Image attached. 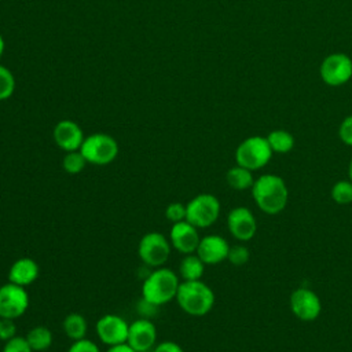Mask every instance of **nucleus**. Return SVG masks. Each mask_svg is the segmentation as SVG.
Returning a JSON list of instances; mask_svg holds the SVG:
<instances>
[{"label": "nucleus", "instance_id": "1", "mask_svg": "<svg viewBox=\"0 0 352 352\" xmlns=\"http://www.w3.org/2000/svg\"><path fill=\"white\" fill-rule=\"evenodd\" d=\"M252 197L261 212L267 214H278L287 205L289 190L286 182L280 176L267 173L254 179Z\"/></svg>", "mask_w": 352, "mask_h": 352}, {"label": "nucleus", "instance_id": "2", "mask_svg": "<svg viewBox=\"0 0 352 352\" xmlns=\"http://www.w3.org/2000/svg\"><path fill=\"white\" fill-rule=\"evenodd\" d=\"M179 275L166 267H158L148 272L142 283V298L155 307L168 304L176 297L179 285Z\"/></svg>", "mask_w": 352, "mask_h": 352}, {"label": "nucleus", "instance_id": "3", "mask_svg": "<svg viewBox=\"0 0 352 352\" xmlns=\"http://www.w3.org/2000/svg\"><path fill=\"white\" fill-rule=\"evenodd\" d=\"M175 300L187 315L199 318L212 311L214 305V293L201 279L182 280Z\"/></svg>", "mask_w": 352, "mask_h": 352}, {"label": "nucleus", "instance_id": "4", "mask_svg": "<svg viewBox=\"0 0 352 352\" xmlns=\"http://www.w3.org/2000/svg\"><path fill=\"white\" fill-rule=\"evenodd\" d=\"M118 143L117 140L103 132H96L89 136H85L80 151L84 155L88 164L94 165H109L118 155Z\"/></svg>", "mask_w": 352, "mask_h": 352}, {"label": "nucleus", "instance_id": "5", "mask_svg": "<svg viewBox=\"0 0 352 352\" xmlns=\"http://www.w3.org/2000/svg\"><path fill=\"white\" fill-rule=\"evenodd\" d=\"M272 153L267 138L258 135L249 136L238 144L235 150V161L236 165L249 170H257L270 162Z\"/></svg>", "mask_w": 352, "mask_h": 352}, {"label": "nucleus", "instance_id": "6", "mask_svg": "<svg viewBox=\"0 0 352 352\" xmlns=\"http://www.w3.org/2000/svg\"><path fill=\"white\" fill-rule=\"evenodd\" d=\"M220 201L209 192H202L186 204V220L199 228H208L220 216Z\"/></svg>", "mask_w": 352, "mask_h": 352}, {"label": "nucleus", "instance_id": "7", "mask_svg": "<svg viewBox=\"0 0 352 352\" xmlns=\"http://www.w3.org/2000/svg\"><path fill=\"white\" fill-rule=\"evenodd\" d=\"M172 245L169 238L161 232H146L138 243V254L142 263L150 268L162 267L170 256Z\"/></svg>", "mask_w": 352, "mask_h": 352}, {"label": "nucleus", "instance_id": "8", "mask_svg": "<svg viewBox=\"0 0 352 352\" xmlns=\"http://www.w3.org/2000/svg\"><path fill=\"white\" fill-rule=\"evenodd\" d=\"M29 308V294L25 287L7 282L0 286V318L18 319Z\"/></svg>", "mask_w": 352, "mask_h": 352}, {"label": "nucleus", "instance_id": "9", "mask_svg": "<svg viewBox=\"0 0 352 352\" xmlns=\"http://www.w3.org/2000/svg\"><path fill=\"white\" fill-rule=\"evenodd\" d=\"M320 77L331 87L348 82L352 77V59L340 52L326 56L320 65Z\"/></svg>", "mask_w": 352, "mask_h": 352}, {"label": "nucleus", "instance_id": "10", "mask_svg": "<svg viewBox=\"0 0 352 352\" xmlns=\"http://www.w3.org/2000/svg\"><path fill=\"white\" fill-rule=\"evenodd\" d=\"M98 338L107 346L124 344L128 340L129 323L120 315L106 314L96 322Z\"/></svg>", "mask_w": 352, "mask_h": 352}, {"label": "nucleus", "instance_id": "11", "mask_svg": "<svg viewBox=\"0 0 352 352\" xmlns=\"http://www.w3.org/2000/svg\"><path fill=\"white\" fill-rule=\"evenodd\" d=\"M290 309L300 320L311 322L320 315L322 302L314 290L308 287H298L290 294Z\"/></svg>", "mask_w": 352, "mask_h": 352}, {"label": "nucleus", "instance_id": "12", "mask_svg": "<svg viewBox=\"0 0 352 352\" xmlns=\"http://www.w3.org/2000/svg\"><path fill=\"white\" fill-rule=\"evenodd\" d=\"M227 227L235 239L248 242L256 235L257 221L249 208L236 206L227 214Z\"/></svg>", "mask_w": 352, "mask_h": 352}, {"label": "nucleus", "instance_id": "13", "mask_svg": "<svg viewBox=\"0 0 352 352\" xmlns=\"http://www.w3.org/2000/svg\"><path fill=\"white\" fill-rule=\"evenodd\" d=\"M126 344L136 352L151 351L157 344V329L148 318H139L129 323Z\"/></svg>", "mask_w": 352, "mask_h": 352}, {"label": "nucleus", "instance_id": "14", "mask_svg": "<svg viewBox=\"0 0 352 352\" xmlns=\"http://www.w3.org/2000/svg\"><path fill=\"white\" fill-rule=\"evenodd\" d=\"M199 239L198 228L187 220L173 223L169 230V242L172 248L182 254L195 253Z\"/></svg>", "mask_w": 352, "mask_h": 352}, {"label": "nucleus", "instance_id": "15", "mask_svg": "<svg viewBox=\"0 0 352 352\" xmlns=\"http://www.w3.org/2000/svg\"><path fill=\"white\" fill-rule=\"evenodd\" d=\"M228 250L230 245L223 236L210 234L199 239L195 253L205 263V265H214L227 260Z\"/></svg>", "mask_w": 352, "mask_h": 352}, {"label": "nucleus", "instance_id": "16", "mask_svg": "<svg viewBox=\"0 0 352 352\" xmlns=\"http://www.w3.org/2000/svg\"><path fill=\"white\" fill-rule=\"evenodd\" d=\"M54 140L65 153L80 150L85 136L81 126L72 120H62L54 128Z\"/></svg>", "mask_w": 352, "mask_h": 352}, {"label": "nucleus", "instance_id": "17", "mask_svg": "<svg viewBox=\"0 0 352 352\" xmlns=\"http://www.w3.org/2000/svg\"><path fill=\"white\" fill-rule=\"evenodd\" d=\"M40 275V267L36 260L30 257H21L15 260L8 270V282L26 287L37 280Z\"/></svg>", "mask_w": 352, "mask_h": 352}, {"label": "nucleus", "instance_id": "18", "mask_svg": "<svg viewBox=\"0 0 352 352\" xmlns=\"http://www.w3.org/2000/svg\"><path fill=\"white\" fill-rule=\"evenodd\" d=\"M205 271V263L197 253L184 254L179 264V276L183 280H199Z\"/></svg>", "mask_w": 352, "mask_h": 352}, {"label": "nucleus", "instance_id": "19", "mask_svg": "<svg viewBox=\"0 0 352 352\" xmlns=\"http://www.w3.org/2000/svg\"><path fill=\"white\" fill-rule=\"evenodd\" d=\"M63 331L66 334L67 338H70L72 341H77L81 338H85L87 331H88V323L87 319L78 314V312H72L67 314L63 319L62 323Z\"/></svg>", "mask_w": 352, "mask_h": 352}, {"label": "nucleus", "instance_id": "20", "mask_svg": "<svg viewBox=\"0 0 352 352\" xmlns=\"http://www.w3.org/2000/svg\"><path fill=\"white\" fill-rule=\"evenodd\" d=\"M226 182L231 188L242 191V190L252 188V186L254 183V177H253L252 170H249L241 165H235L227 170Z\"/></svg>", "mask_w": 352, "mask_h": 352}, {"label": "nucleus", "instance_id": "21", "mask_svg": "<svg viewBox=\"0 0 352 352\" xmlns=\"http://www.w3.org/2000/svg\"><path fill=\"white\" fill-rule=\"evenodd\" d=\"M34 352H44L52 344V331L45 326H34L25 336Z\"/></svg>", "mask_w": 352, "mask_h": 352}, {"label": "nucleus", "instance_id": "22", "mask_svg": "<svg viewBox=\"0 0 352 352\" xmlns=\"http://www.w3.org/2000/svg\"><path fill=\"white\" fill-rule=\"evenodd\" d=\"M267 140L271 150L278 154H286L292 151V148L294 147L293 135L285 129H275L270 132L267 136Z\"/></svg>", "mask_w": 352, "mask_h": 352}, {"label": "nucleus", "instance_id": "23", "mask_svg": "<svg viewBox=\"0 0 352 352\" xmlns=\"http://www.w3.org/2000/svg\"><path fill=\"white\" fill-rule=\"evenodd\" d=\"M88 162L85 161V158L80 150L67 151L62 160V166H63L65 172L69 175H78L80 172H82V169L85 168Z\"/></svg>", "mask_w": 352, "mask_h": 352}, {"label": "nucleus", "instance_id": "24", "mask_svg": "<svg viewBox=\"0 0 352 352\" xmlns=\"http://www.w3.org/2000/svg\"><path fill=\"white\" fill-rule=\"evenodd\" d=\"M331 198L338 205H348L352 202V182L348 180H338L331 187Z\"/></svg>", "mask_w": 352, "mask_h": 352}, {"label": "nucleus", "instance_id": "25", "mask_svg": "<svg viewBox=\"0 0 352 352\" xmlns=\"http://www.w3.org/2000/svg\"><path fill=\"white\" fill-rule=\"evenodd\" d=\"M15 91V78L12 73L0 65V100H7Z\"/></svg>", "mask_w": 352, "mask_h": 352}, {"label": "nucleus", "instance_id": "26", "mask_svg": "<svg viewBox=\"0 0 352 352\" xmlns=\"http://www.w3.org/2000/svg\"><path fill=\"white\" fill-rule=\"evenodd\" d=\"M250 258V252L246 246L243 245H234V246H230V250H228V256H227V260L232 264V265H243L249 261Z\"/></svg>", "mask_w": 352, "mask_h": 352}, {"label": "nucleus", "instance_id": "27", "mask_svg": "<svg viewBox=\"0 0 352 352\" xmlns=\"http://www.w3.org/2000/svg\"><path fill=\"white\" fill-rule=\"evenodd\" d=\"M1 352H34V351L30 348V345L25 337L15 336L14 338L4 342Z\"/></svg>", "mask_w": 352, "mask_h": 352}, {"label": "nucleus", "instance_id": "28", "mask_svg": "<svg viewBox=\"0 0 352 352\" xmlns=\"http://www.w3.org/2000/svg\"><path fill=\"white\" fill-rule=\"evenodd\" d=\"M165 217L172 224L186 220V205L180 202H172L165 208Z\"/></svg>", "mask_w": 352, "mask_h": 352}, {"label": "nucleus", "instance_id": "29", "mask_svg": "<svg viewBox=\"0 0 352 352\" xmlns=\"http://www.w3.org/2000/svg\"><path fill=\"white\" fill-rule=\"evenodd\" d=\"M16 336V324L14 319L0 318V341L6 342Z\"/></svg>", "mask_w": 352, "mask_h": 352}, {"label": "nucleus", "instance_id": "30", "mask_svg": "<svg viewBox=\"0 0 352 352\" xmlns=\"http://www.w3.org/2000/svg\"><path fill=\"white\" fill-rule=\"evenodd\" d=\"M67 352H100V349L94 341L88 338H81V340L73 341Z\"/></svg>", "mask_w": 352, "mask_h": 352}, {"label": "nucleus", "instance_id": "31", "mask_svg": "<svg viewBox=\"0 0 352 352\" xmlns=\"http://www.w3.org/2000/svg\"><path fill=\"white\" fill-rule=\"evenodd\" d=\"M338 136L342 143H345L346 146H352V116L344 118L338 129Z\"/></svg>", "mask_w": 352, "mask_h": 352}, {"label": "nucleus", "instance_id": "32", "mask_svg": "<svg viewBox=\"0 0 352 352\" xmlns=\"http://www.w3.org/2000/svg\"><path fill=\"white\" fill-rule=\"evenodd\" d=\"M153 352H184L183 348L175 341H162L155 344Z\"/></svg>", "mask_w": 352, "mask_h": 352}, {"label": "nucleus", "instance_id": "33", "mask_svg": "<svg viewBox=\"0 0 352 352\" xmlns=\"http://www.w3.org/2000/svg\"><path fill=\"white\" fill-rule=\"evenodd\" d=\"M106 352H136V351L132 346H129L126 342H124V344L109 346Z\"/></svg>", "mask_w": 352, "mask_h": 352}, {"label": "nucleus", "instance_id": "34", "mask_svg": "<svg viewBox=\"0 0 352 352\" xmlns=\"http://www.w3.org/2000/svg\"><path fill=\"white\" fill-rule=\"evenodd\" d=\"M4 48H6V43H4V38H3V36L0 34V58H1L3 52H4Z\"/></svg>", "mask_w": 352, "mask_h": 352}, {"label": "nucleus", "instance_id": "35", "mask_svg": "<svg viewBox=\"0 0 352 352\" xmlns=\"http://www.w3.org/2000/svg\"><path fill=\"white\" fill-rule=\"evenodd\" d=\"M348 177H349V180L352 182V158H351V161H349V164H348Z\"/></svg>", "mask_w": 352, "mask_h": 352}]
</instances>
